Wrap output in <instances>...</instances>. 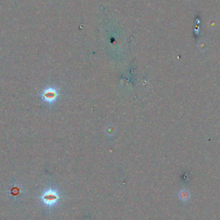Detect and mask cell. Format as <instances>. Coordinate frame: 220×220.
<instances>
[{
	"mask_svg": "<svg viewBox=\"0 0 220 220\" xmlns=\"http://www.w3.org/2000/svg\"><path fill=\"white\" fill-rule=\"evenodd\" d=\"M59 198L60 196L59 193L52 189L45 190L42 196H41V199L43 204L48 207L55 205L59 201Z\"/></svg>",
	"mask_w": 220,
	"mask_h": 220,
	"instance_id": "6da1fadb",
	"label": "cell"
},
{
	"mask_svg": "<svg viewBox=\"0 0 220 220\" xmlns=\"http://www.w3.org/2000/svg\"><path fill=\"white\" fill-rule=\"evenodd\" d=\"M58 95H59V93L55 87H48L44 89L41 94V97L43 101L49 104L54 103L57 100Z\"/></svg>",
	"mask_w": 220,
	"mask_h": 220,
	"instance_id": "7a4b0ae2",
	"label": "cell"
}]
</instances>
